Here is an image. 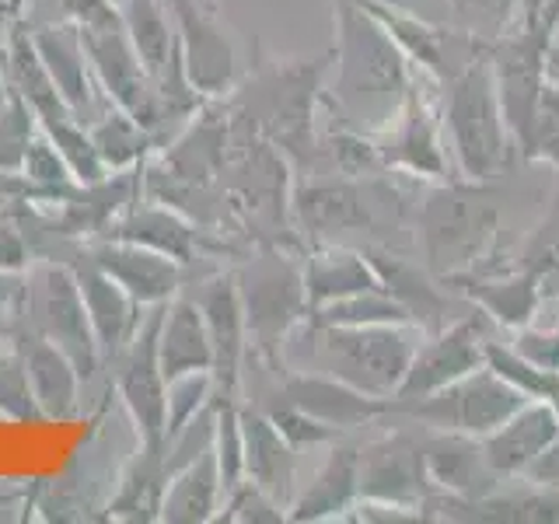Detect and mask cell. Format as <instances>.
Returning a JSON list of instances; mask_svg holds the SVG:
<instances>
[{"instance_id": "obj_31", "label": "cell", "mask_w": 559, "mask_h": 524, "mask_svg": "<svg viewBox=\"0 0 559 524\" xmlns=\"http://www.w3.org/2000/svg\"><path fill=\"white\" fill-rule=\"evenodd\" d=\"M364 252H367V259H371L381 287L409 311L413 325H419L424 332H437L444 325L448 301H444V294L433 287L427 270L413 266V262L402 259V255H392L389 249H364Z\"/></svg>"}, {"instance_id": "obj_52", "label": "cell", "mask_w": 559, "mask_h": 524, "mask_svg": "<svg viewBox=\"0 0 559 524\" xmlns=\"http://www.w3.org/2000/svg\"><path fill=\"white\" fill-rule=\"evenodd\" d=\"M112 4H116V8H122V4H127V0H112Z\"/></svg>"}, {"instance_id": "obj_7", "label": "cell", "mask_w": 559, "mask_h": 524, "mask_svg": "<svg viewBox=\"0 0 559 524\" xmlns=\"http://www.w3.org/2000/svg\"><path fill=\"white\" fill-rule=\"evenodd\" d=\"M528 395L514 389L511 381L500 378L489 367L465 374L462 381L448 389L424 395V398H392V413H406L416 424L444 433H465V437H486L500 424H507L521 406H528Z\"/></svg>"}, {"instance_id": "obj_25", "label": "cell", "mask_w": 559, "mask_h": 524, "mask_svg": "<svg viewBox=\"0 0 559 524\" xmlns=\"http://www.w3.org/2000/svg\"><path fill=\"white\" fill-rule=\"evenodd\" d=\"M301 266H305V287H308L311 311L325 308L332 301H343V297L381 287V279L371 266V259H367V252L343 249L336 241L308 245Z\"/></svg>"}, {"instance_id": "obj_42", "label": "cell", "mask_w": 559, "mask_h": 524, "mask_svg": "<svg viewBox=\"0 0 559 524\" xmlns=\"http://www.w3.org/2000/svg\"><path fill=\"white\" fill-rule=\"evenodd\" d=\"M214 521H235V524H280L287 521V507H280L266 489H259L252 479H241L235 489H227L221 511Z\"/></svg>"}, {"instance_id": "obj_43", "label": "cell", "mask_w": 559, "mask_h": 524, "mask_svg": "<svg viewBox=\"0 0 559 524\" xmlns=\"http://www.w3.org/2000/svg\"><path fill=\"white\" fill-rule=\"evenodd\" d=\"M266 416L273 419V427L287 437V444L297 451V448H311V444H325V441H336L340 430H332L322 419L308 416L305 409L290 406V402H280V406H270Z\"/></svg>"}, {"instance_id": "obj_28", "label": "cell", "mask_w": 559, "mask_h": 524, "mask_svg": "<svg viewBox=\"0 0 559 524\" xmlns=\"http://www.w3.org/2000/svg\"><path fill=\"white\" fill-rule=\"evenodd\" d=\"M22 357L28 367L32 395L39 402L43 419H70L81 406V371L57 343H49L39 332H28L22 340Z\"/></svg>"}, {"instance_id": "obj_15", "label": "cell", "mask_w": 559, "mask_h": 524, "mask_svg": "<svg viewBox=\"0 0 559 524\" xmlns=\"http://www.w3.org/2000/svg\"><path fill=\"white\" fill-rule=\"evenodd\" d=\"M87 259H92L102 273H109L140 308L168 305L175 294H182V284H186L182 262L165 252H154L147 245L95 238L92 249H87Z\"/></svg>"}, {"instance_id": "obj_14", "label": "cell", "mask_w": 559, "mask_h": 524, "mask_svg": "<svg viewBox=\"0 0 559 524\" xmlns=\"http://www.w3.org/2000/svg\"><path fill=\"white\" fill-rule=\"evenodd\" d=\"M433 486L424 465V444L406 433H384L360 448V500L424 511Z\"/></svg>"}, {"instance_id": "obj_13", "label": "cell", "mask_w": 559, "mask_h": 524, "mask_svg": "<svg viewBox=\"0 0 559 524\" xmlns=\"http://www.w3.org/2000/svg\"><path fill=\"white\" fill-rule=\"evenodd\" d=\"M197 305L206 319L210 346H214V395L224 402L241 398V367L249 357V329H245L241 294L235 270L206 276L197 290Z\"/></svg>"}, {"instance_id": "obj_6", "label": "cell", "mask_w": 559, "mask_h": 524, "mask_svg": "<svg viewBox=\"0 0 559 524\" xmlns=\"http://www.w3.org/2000/svg\"><path fill=\"white\" fill-rule=\"evenodd\" d=\"M325 374H336L360 392L378 398H395L402 378L409 371L424 329L416 325H314L308 322Z\"/></svg>"}, {"instance_id": "obj_45", "label": "cell", "mask_w": 559, "mask_h": 524, "mask_svg": "<svg viewBox=\"0 0 559 524\" xmlns=\"http://www.w3.org/2000/svg\"><path fill=\"white\" fill-rule=\"evenodd\" d=\"M514 349L524 360H532L535 367H542V371L559 374V329L542 332V329L524 325V329H518V336H514Z\"/></svg>"}, {"instance_id": "obj_46", "label": "cell", "mask_w": 559, "mask_h": 524, "mask_svg": "<svg viewBox=\"0 0 559 524\" xmlns=\"http://www.w3.org/2000/svg\"><path fill=\"white\" fill-rule=\"evenodd\" d=\"M63 8V17L78 28H119L122 11L112 0H57Z\"/></svg>"}, {"instance_id": "obj_44", "label": "cell", "mask_w": 559, "mask_h": 524, "mask_svg": "<svg viewBox=\"0 0 559 524\" xmlns=\"http://www.w3.org/2000/svg\"><path fill=\"white\" fill-rule=\"evenodd\" d=\"M448 4L468 28H486L500 35L521 0H448Z\"/></svg>"}, {"instance_id": "obj_49", "label": "cell", "mask_w": 559, "mask_h": 524, "mask_svg": "<svg viewBox=\"0 0 559 524\" xmlns=\"http://www.w3.org/2000/svg\"><path fill=\"white\" fill-rule=\"evenodd\" d=\"M17 22H25V0H0V49Z\"/></svg>"}, {"instance_id": "obj_5", "label": "cell", "mask_w": 559, "mask_h": 524, "mask_svg": "<svg viewBox=\"0 0 559 524\" xmlns=\"http://www.w3.org/2000/svg\"><path fill=\"white\" fill-rule=\"evenodd\" d=\"M249 354L273 371H284V346L311 319L305 266L284 245H259L235 270Z\"/></svg>"}, {"instance_id": "obj_17", "label": "cell", "mask_w": 559, "mask_h": 524, "mask_svg": "<svg viewBox=\"0 0 559 524\" xmlns=\"http://www.w3.org/2000/svg\"><path fill=\"white\" fill-rule=\"evenodd\" d=\"M284 402L322 419L332 430H354L392 413V398L360 392L336 374L325 371H284Z\"/></svg>"}, {"instance_id": "obj_11", "label": "cell", "mask_w": 559, "mask_h": 524, "mask_svg": "<svg viewBox=\"0 0 559 524\" xmlns=\"http://www.w3.org/2000/svg\"><path fill=\"white\" fill-rule=\"evenodd\" d=\"M179 28L182 63L192 87L210 98H227L238 87V57L227 32L217 25V11L203 8L200 0H165Z\"/></svg>"}, {"instance_id": "obj_53", "label": "cell", "mask_w": 559, "mask_h": 524, "mask_svg": "<svg viewBox=\"0 0 559 524\" xmlns=\"http://www.w3.org/2000/svg\"><path fill=\"white\" fill-rule=\"evenodd\" d=\"M549 57H552V60H559V57H556V52H549ZM556 70H559V67H556Z\"/></svg>"}, {"instance_id": "obj_30", "label": "cell", "mask_w": 559, "mask_h": 524, "mask_svg": "<svg viewBox=\"0 0 559 524\" xmlns=\"http://www.w3.org/2000/svg\"><path fill=\"white\" fill-rule=\"evenodd\" d=\"M224 503V483L214 448L203 451L179 472H171L162 500L165 524H206L214 521Z\"/></svg>"}, {"instance_id": "obj_4", "label": "cell", "mask_w": 559, "mask_h": 524, "mask_svg": "<svg viewBox=\"0 0 559 524\" xmlns=\"http://www.w3.org/2000/svg\"><path fill=\"white\" fill-rule=\"evenodd\" d=\"M444 122L451 133L454 165L465 182L489 186L511 165V151L518 147L507 127L493 67H489L486 43L472 35V57L451 70L444 81Z\"/></svg>"}, {"instance_id": "obj_51", "label": "cell", "mask_w": 559, "mask_h": 524, "mask_svg": "<svg viewBox=\"0 0 559 524\" xmlns=\"http://www.w3.org/2000/svg\"><path fill=\"white\" fill-rule=\"evenodd\" d=\"M203 8H210V11H217V0H200Z\"/></svg>"}, {"instance_id": "obj_32", "label": "cell", "mask_w": 559, "mask_h": 524, "mask_svg": "<svg viewBox=\"0 0 559 524\" xmlns=\"http://www.w3.org/2000/svg\"><path fill=\"white\" fill-rule=\"evenodd\" d=\"M0 60H4L11 92L17 98H25L35 116L46 119V116H57V112H70L67 102L57 92V84H52V78H49V70L39 57V46H35V35L25 22H17L11 28L4 49H0Z\"/></svg>"}, {"instance_id": "obj_18", "label": "cell", "mask_w": 559, "mask_h": 524, "mask_svg": "<svg viewBox=\"0 0 559 524\" xmlns=\"http://www.w3.org/2000/svg\"><path fill=\"white\" fill-rule=\"evenodd\" d=\"M559 441V409L546 398H532L521 406L507 424H500L493 433L479 437L483 458L493 468V476L518 479L528 476V468Z\"/></svg>"}, {"instance_id": "obj_23", "label": "cell", "mask_w": 559, "mask_h": 524, "mask_svg": "<svg viewBox=\"0 0 559 524\" xmlns=\"http://www.w3.org/2000/svg\"><path fill=\"white\" fill-rule=\"evenodd\" d=\"M157 360H162L165 381L214 371V346H210L206 319L197 297L175 294L165 305L162 329H157Z\"/></svg>"}, {"instance_id": "obj_50", "label": "cell", "mask_w": 559, "mask_h": 524, "mask_svg": "<svg viewBox=\"0 0 559 524\" xmlns=\"http://www.w3.org/2000/svg\"><path fill=\"white\" fill-rule=\"evenodd\" d=\"M11 81H8V70H4V60H0V109H4V105L11 102Z\"/></svg>"}, {"instance_id": "obj_12", "label": "cell", "mask_w": 559, "mask_h": 524, "mask_svg": "<svg viewBox=\"0 0 559 524\" xmlns=\"http://www.w3.org/2000/svg\"><path fill=\"white\" fill-rule=\"evenodd\" d=\"M294 235L305 245H329L340 235L371 227L374 214L367 192L357 179L332 175V179H301L290 192Z\"/></svg>"}, {"instance_id": "obj_36", "label": "cell", "mask_w": 559, "mask_h": 524, "mask_svg": "<svg viewBox=\"0 0 559 524\" xmlns=\"http://www.w3.org/2000/svg\"><path fill=\"white\" fill-rule=\"evenodd\" d=\"M308 322L314 325H413L409 311L384 287L343 297V301H332L325 308H314Z\"/></svg>"}, {"instance_id": "obj_3", "label": "cell", "mask_w": 559, "mask_h": 524, "mask_svg": "<svg viewBox=\"0 0 559 524\" xmlns=\"http://www.w3.org/2000/svg\"><path fill=\"white\" fill-rule=\"evenodd\" d=\"M424 266L437 284H459L465 276L489 273L500 241V206L486 196L483 182H433L419 206Z\"/></svg>"}, {"instance_id": "obj_38", "label": "cell", "mask_w": 559, "mask_h": 524, "mask_svg": "<svg viewBox=\"0 0 559 524\" xmlns=\"http://www.w3.org/2000/svg\"><path fill=\"white\" fill-rule=\"evenodd\" d=\"M524 162H546L559 171V81L542 84L528 140L521 147Z\"/></svg>"}, {"instance_id": "obj_37", "label": "cell", "mask_w": 559, "mask_h": 524, "mask_svg": "<svg viewBox=\"0 0 559 524\" xmlns=\"http://www.w3.org/2000/svg\"><path fill=\"white\" fill-rule=\"evenodd\" d=\"M22 175L35 186V192H39V203H60L67 192L78 186L67 162L60 157V151L52 147V140L43 133V127L32 136V144L25 151Z\"/></svg>"}, {"instance_id": "obj_20", "label": "cell", "mask_w": 559, "mask_h": 524, "mask_svg": "<svg viewBox=\"0 0 559 524\" xmlns=\"http://www.w3.org/2000/svg\"><path fill=\"white\" fill-rule=\"evenodd\" d=\"M70 270L78 276V287H81L87 319H92L102 354L119 357L122 349H127V343L133 340V332L147 308H140L109 273H102L95 262L87 259V252H81L74 262H70Z\"/></svg>"}, {"instance_id": "obj_9", "label": "cell", "mask_w": 559, "mask_h": 524, "mask_svg": "<svg viewBox=\"0 0 559 524\" xmlns=\"http://www.w3.org/2000/svg\"><path fill=\"white\" fill-rule=\"evenodd\" d=\"M162 314L165 305H154L144 311L133 340L119 354V374H116V392L130 413L136 441H157V444H165V416H168V381L162 371V360H157Z\"/></svg>"}, {"instance_id": "obj_8", "label": "cell", "mask_w": 559, "mask_h": 524, "mask_svg": "<svg viewBox=\"0 0 559 524\" xmlns=\"http://www.w3.org/2000/svg\"><path fill=\"white\" fill-rule=\"evenodd\" d=\"M28 319L32 332H39L49 343H57L63 354L78 364L81 378L87 381L98 371L102 346L87 319L84 297L78 287V276L70 262H43L39 270L28 276Z\"/></svg>"}, {"instance_id": "obj_22", "label": "cell", "mask_w": 559, "mask_h": 524, "mask_svg": "<svg viewBox=\"0 0 559 524\" xmlns=\"http://www.w3.org/2000/svg\"><path fill=\"white\" fill-rule=\"evenodd\" d=\"M32 35H35V46H39V57L49 70L52 84H57L60 98L67 102V109L78 119H87L95 112L98 84L92 74V63H87L78 25H70V22L39 25V28H32Z\"/></svg>"}, {"instance_id": "obj_39", "label": "cell", "mask_w": 559, "mask_h": 524, "mask_svg": "<svg viewBox=\"0 0 559 524\" xmlns=\"http://www.w3.org/2000/svg\"><path fill=\"white\" fill-rule=\"evenodd\" d=\"M0 416L11 419V424L43 419L39 402L32 395V381H28V367H25L22 349L0 357Z\"/></svg>"}, {"instance_id": "obj_35", "label": "cell", "mask_w": 559, "mask_h": 524, "mask_svg": "<svg viewBox=\"0 0 559 524\" xmlns=\"http://www.w3.org/2000/svg\"><path fill=\"white\" fill-rule=\"evenodd\" d=\"M39 127L52 140V147L60 151V157L67 162V168H70V175H74L78 186H92V182H98V179L109 175V168L102 165L98 147L92 140V130H87L84 119H78L74 112H57V116L39 119Z\"/></svg>"}, {"instance_id": "obj_10", "label": "cell", "mask_w": 559, "mask_h": 524, "mask_svg": "<svg viewBox=\"0 0 559 524\" xmlns=\"http://www.w3.org/2000/svg\"><path fill=\"white\" fill-rule=\"evenodd\" d=\"M479 367H486L483 319L479 314H465V319L441 325L437 332H427V340H419L409 371L395 392V402L433 395L448 389V384L462 381L465 374L479 371Z\"/></svg>"}, {"instance_id": "obj_19", "label": "cell", "mask_w": 559, "mask_h": 524, "mask_svg": "<svg viewBox=\"0 0 559 524\" xmlns=\"http://www.w3.org/2000/svg\"><path fill=\"white\" fill-rule=\"evenodd\" d=\"M105 238H119V241H133V245H147L154 252H165L171 259H179L182 266L197 262L210 245H206V231L189 221L182 210H175L168 203L157 200H136L127 214H122Z\"/></svg>"}, {"instance_id": "obj_48", "label": "cell", "mask_w": 559, "mask_h": 524, "mask_svg": "<svg viewBox=\"0 0 559 524\" xmlns=\"http://www.w3.org/2000/svg\"><path fill=\"white\" fill-rule=\"evenodd\" d=\"M528 479H535L538 486H546V489H559V441L528 468Z\"/></svg>"}, {"instance_id": "obj_24", "label": "cell", "mask_w": 559, "mask_h": 524, "mask_svg": "<svg viewBox=\"0 0 559 524\" xmlns=\"http://www.w3.org/2000/svg\"><path fill=\"white\" fill-rule=\"evenodd\" d=\"M360 500V448L332 444L311 486L287 507V521H336Z\"/></svg>"}, {"instance_id": "obj_27", "label": "cell", "mask_w": 559, "mask_h": 524, "mask_svg": "<svg viewBox=\"0 0 559 524\" xmlns=\"http://www.w3.org/2000/svg\"><path fill=\"white\" fill-rule=\"evenodd\" d=\"M241 441H245V479L280 503L294 500V448L273 427V419L259 409H241Z\"/></svg>"}, {"instance_id": "obj_40", "label": "cell", "mask_w": 559, "mask_h": 524, "mask_svg": "<svg viewBox=\"0 0 559 524\" xmlns=\"http://www.w3.org/2000/svg\"><path fill=\"white\" fill-rule=\"evenodd\" d=\"M35 133H39V116L32 112L25 98L11 95V102L0 109V168L22 171L25 151Z\"/></svg>"}, {"instance_id": "obj_2", "label": "cell", "mask_w": 559, "mask_h": 524, "mask_svg": "<svg viewBox=\"0 0 559 524\" xmlns=\"http://www.w3.org/2000/svg\"><path fill=\"white\" fill-rule=\"evenodd\" d=\"M329 67H332V49L311 60H266L252 67L249 81L238 84L227 95V102L290 165L305 162V157L311 162V154L319 151L314 109H319V102H325Z\"/></svg>"}, {"instance_id": "obj_16", "label": "cell", "mask_w": 559, "mask_h": 524, "mask_svg": "<svg viewBox=\"0 0 559 524\" xmlns=\"http://www.w3.org/2000/svg\"><path fill=\"white\" fill-rule=\"evenodd\" d=\"M389 144H381L384 165L389 171H406L413 179L427 182H448V154L441 140V122H437V109L427 92H419V84H413V92L406 95L399 119L389 130Z\"/></svg>"}, {"instance_id": "obj_41", "label": "cell", "mask_w": 559, "mask_h": 524, "mask_svg": "<svg viewBox=\"0 0 559 524\" xmlns=\"http://www.w3.org/2000/svg\"><path fill=\"white\" fill-rule=\"evenodd\" d=\"M214 402V374H182L168 381V416H165V441L179 433L192 416H200Z\"/></svg>"}, {"instance_id": "obj_29", "label": "cell", "mask_w": 559, "mask_h": 524, "mask_svg": "<svg viewBox=\"0 0 559 524\" xmlns=\"http://www.w3.org/2000/svg\"><path fill=\"white\" fill-rule=\"evenodd\" d=\"M454 287H462V294L483 314H489V319H497L500 325L514 329V332L528 325L535 319L538 305L549 297L542 276L532 266H521V270L503 273V276H493V273L465 276Z\"/></svg>"}, {"instance_id": "obj_33", "label": "cell", "mask_w": 559, "mask_h": 524, "mask_svg": "<svg viewBox=\"0 0 559 524\" xmlns=\"http://www.w3.org/2000/svg\"><path fill=\"white\" fill-rule=\"evenodd\" d=\"M354 4L371 14L374 22L389 32L402 49H406V57L413 60V67H419L424 74H430L433 81H441V84L448 81L451 70L444 67L448 63L444 60V35H448L444 28L419 22V17L389 4V0H354Z\"/></svg>"}, {"instance_id": "obj_21", "label": "cell", "mask_w": 559, "mask_h": 524, "mask_svg": "<svg viewBox=\"0 0 559 524\" xmlns=\"http://www.w3.org/2000/svg\"><path fill=\"white\" fill-rule=\"evenodd\" d=\"M424 465L433 493H448L454 500H479L500 483L483 458L479 437L465 433L433 430L430 441H424Z\"/></svg>"}, {"instance_id": "obj_47", "label": "cell", "mask_w": 559, "mask_h": 524, "mask_svg": "<svg viewBox=\"0 0 559 524\" xmlns=\"http://www.w3.org/2000/svg\"><path fill=\"white\" fill-rule=\"evenodd\" d=\"M28 241L17 231V224L8 221V214H0V273H22L28 266Z\"/></svg>"}, {"instance_id": "obj_34", "label": "cell", "mask_w": 559, "mask_h": 524, "mask_svg": "<svg viewBox=\"0 0 559 524\" xmlns=\"http://www.w3.org/2000/svg\"><path fill=\"white\" fill-rule=\"evenodd\" d=\"M87 130H92L98 157H102V165L109 171L144 168L157 154V147H162L147 127H140L130 112L116 109V105H109V112H102Z\"/></svg>"}, {"instance_id": "obj_26", "label": "cell", "mask_w": 559, "mask_h": 524, "mask_svg": "<svg viewBox=\"0 0 559 524\" xmlns=\"http://www.w3.org/2000/svg\"><path fill=\"white\" fill-rule=\"evenodd\" d=\"M168 476L171 472L165 462V444L136 441V451L130 454V462L122 465L116 497L105 507V514L112 521H130V524L162 521V500H165Z\"/></svg>"}, {"instance_id": "obj_1", "label": "cell", "mask_w": 559, "mask_h": 524, "mask_svg": "<svg viewBox=\"0 0 559 524\" xmlns=\"http://www.w3.org/2000/svg\"><path fill=\"white\" fill-rule=\"evenodd\" d=\"M332 22H336V49H332L336 87L325 102L343 112L346 127L384 133L399 119L416 84L413 60L354 0H336Z\"/></svg>"}]
</instances>
